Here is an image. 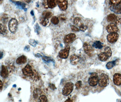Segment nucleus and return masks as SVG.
I'll use <instances>...</instances> for the list:
<instances>
[{"mask_svg": "<svg viewBox=\"0 0 121 102\" xmlns=\"http://www.w3.org/2000/svg\"><path fill=\"white\" fill-rule=\"evenodd\" d=\"M39 91H38V89H35L34 91V98H35V99H36L38 98V97L39 94V93L38 92Z\"/></svg>", "mask_w": 121, "mask_h": 102, "instance_id": "obj_31", "label": "nucleus"}, {"mask_svg": "<svg viewBox=\"0 0 121 102\" xmlns=\"http://www.w3.org/2000/svg\"><path fill=\"white\" fill-rule=\"evenodd\" d=\"M42 15L43 18L48 19L49 18H50V17H51V16H52V14L51 12H50L49 11H44L42 13Z\"/></svg>", "mask_w": 121, "mask_h": 102, "instance_id": "obj_21", "label": "nucleus"}, {"mask_svg": "<svg viewBox=\"0 0 121 102\" xmlns=\"http://www.w3.org/2000/svg\"><path fill=\"white\" fill-rule=\"evenodd\" d=\"M105 52L107 54V55H108V56L109 57H110L112 55V51H111V49H110L109 47H106L104 49Z\"/></svg>", "mask_w": 121, "mask_h": 102, "instance_id": "obj_27", "label": "nucleus"}, {"mask_svg": "<svg viewBox=\"0 0 121 102\" xmlns=\"http://www.w3.org/2000/svg\"><path fill=\"white\" fill-rule=\"evenodd\" d=\"M50 88L52 89H55V86L53 84H50Z\"/></svg>", "mask_w": 121, "mask_h": 102, "instance_id": "obj_38", "label": "nucleus"}, {"mask_svg": "<svg viewBox=\"0 0 121 102\" xmlns=\"http://www.w3.org/2000/svg\"><path fill=\"white\" fill-rule=\"evenodd\" d=\"M73 100L71 98H69L68 99H67L66 100V101L65 102H73Z\"/></svg>", "mask_w": 121, "mask_h": 102, "instance_id": "obj_39", "label": "nucleus"}, {"mask_svg": "<svg viewBox=\"0 0 121 102\" xmlns=\"http://www.w3.org/2000/svg\"><path fill=\"white\" fill-rule=\"evenodd\" d=\"M73 23L76 26H77V27H80L81 26H82V25H84L83 24L82 22L81 19L80 17H76L74 19Z\"/></svg>", "mask_w": 121, "mask_h": 102, "instance_id": "obj_20", "label": "nucleus"}, {"mask_svg": "<svg viewBox=\"0 0 121 102\" xmlns=\"http://www.w3.org/2000/svg\"><path fill=\"white\" fill-rule=\"evenodd\" d=\"M121 3V0H112L109 1V4L110 5H119Z\"/></svg>", "mask_w": 121, "mask_h": 102, "instance_id": "obj_25", "label": "nucleus"}, {"mask_svg": "<svg viewBox=\"0 0 121 102\" xmlns=\"http://www.w3.org/2000/svg\"><path fill=\"white\" fill-rule=\"evenodd\" d=\"M79 57L76 54H73L70 57V62L72 65H77L79 63Z\"/></svg>", "mask_w": 121, "mask_h": 102, "instance_id": "obj_12", "label": "nucleus"}, {"mask_svg": "<svg viewBox=\"0 0 121 102\" xmlns=\"http://www.w3.org/2000/svg\"><path fill=\"white\" fill-rule=\"evenodd\" d=\"M49 22V20L47 19H45L43 18V19H42V20H41V22H40V23L41 24L44 26V27H45L47 25L48 23Z\"/></svg>", "mask_w": 121, "mask_h": 102, "instance_id": "obj_30", "label": "nucleus"}, {"mask_svg": "<svg viewBox=\"0 0 121 102\" xmlns=\"http://www.w3.org/2000/svg\"><path fill=\"white\" fill-rule=\"evenodd\" d=\"M9 75V71L7 67L5 65H2L1 70V76L3 78H7Z\"/></svg>", "mask_w": 121, "mask_h": 102, "instance_id": "obj_14", "label": "nucleus"}, {"mask_svg": "<svg viewBox=\"0 0 121 102\" xmlns=\"http://www.w3.org/2000/svg\"><path fill=\"white\" fill-rule=\"evenodd\" d=\"M93 46L96 48L101 49L103 48V45H102V43L99 41H96L93 44Z\"/></svg>", "mask_w": 121, "mask_h": 102, "instance_id": "obj_22", "label": "nucleus"}, {"mask_svg": "<svg viewBox=\"0 0 121 102\" xmlns=\"http://www.w3.org/2000/svg\"><path fill=\"white\" fill-rule=\"evenodd\" d=\"M57 3L61 10L65 11L67 10L68 3L67 0H57Z\"/></svg>", "mask_w": 121, "mask_h": 102, "instance_id": "obj_11", "label": "nucleus"}, {"mask_svg": "<svg viewBox=\"0 0 121 102\" xmlns=\"http://www.w3.org/2000/svg\"><path fill=\"white\" fill-rule=\"evenodd\" d=\"M38 102H48L47 98L44 95H42L39 98Z\"/></svg>", "mask_w": 121, "mask_h": 102, "instance_id": "obj_24", "label": "nucleus"}, {"mask_svg": "<svg viewBox=\"0 0 121 102\" xmlns=\"http://www.w3.org/2000/svg\"><path fill=\"white\" fill-rule=\"evenodd\" d=\"M70 50V47L69 45H67L65 48L61 50L59 53V56L61 59H66L69 56Z\"/></svg>", "mask_w": 121, "mask_h": 102, "instance_id": "obj_7", "label": "nucleus"}, {"mask_svg": "<svg viewBox=\"0 0 121 102\" xmlns=\"http://www.w3.org/2000/svg\"><path fill=\"white\" fill-rule=\"evenodd\" d=\"M73 84L72 82L66 83L62 89V94L65 96H69L73 91Z\"/></svg>", "mask_w": 121, "mask_h": 102, "instance_id": "obj_1", "label": "nucleus"}, {"mask_svg": "<svg viewBox=\"0 0 121 102\" xmlns=\"http://www.w3.org/2000/svg\"><path fill=\"white\" fill-rule=\"evenodd\" d=\"M113 82L116 85H121V75L120 74H115L113 76Z\"/></svg>", "mask_w": 121, "mask_h": 102, "instance_id": "obj_13", "label": "nucleus"}, {"mask_svg": "<svg viewBox=\"0 0 121 102\" xmlns=\"http://www.w3.org/2000/svg\"><path fill=\"white\" fill-rule=\"evenodd\" d=\"M0 33L1 34H6L7 31V28L6 26L2 24H0Z\"/></svg>", "mask_w": 121, "mask_h": 102, "instance_id": "obj_23", "label": "nucleus"}, {"mask_svg": "<svg viewBox=\"0 0 121 102\" xmlns=\"http://www.w3.org/2000/svg\"><path fill=\"white\" fill-rule=\"evenodd\" d=\"M88 28V27L87 26H85L84 25H83L82 26H81L79 27V30L81 31H85Z\"/></svg>", "mask_w": 121, "mask_h": 102, "instance_id": "obj_35", "label": "nucleus"}, {"mask_svg": "<svg viewBox=\"0 0 121 102\" xmlns=\"http://www.w3.org/2000/svg\"><path fill=\"white\" fill-rule=\"evenodd\" d=\"M109 57L105 52H102L98 55L99 59L102 61H105L108 59Z\"/></svg>", "mask_w": 121, "mask_h": 102, "instance_id": "obj_17", "label": "nucleus"}, {"mask_svg": "<svg viewBox=\"0 0 121 102\" xmlns=\"http://www.w3.org/2000/svg\"><path fill=\"white\" fill-rule=\"evenodd\" d=\"M109 80L107 75L104 74H102L99 77V84L101 87H105L108 85Z\"/></svg>", "mask_w": 121, "mask_h": 102, "instance_id": "obj_5", "label": "nucleus"}, {"mask_svg": "<svg viewBox=\"0 0 121 102\" xmlns=\"http://www.w3.org/2000/svg\"></svg>", "mask_w": 121, "mask_h": 102, "instance_id": "obj_41", "label": "nucleus"}, {"mask_svg": "<svg viewBox=\"0 0 121 102\" xmlns=\"http://www.w3.org/2000/svg\"><path fill=\"white\" fill-rule=\"evenodd\" d=\"M71 29L72 31H75V32H78L80 30L79 29H78V27H76L75 26H71Z\"/></svg>", "mask_w": 121, "mask_h": 102, "instance_id": "obj_34", "label": "nucleus"}, {"mask_svg": "<svg viewBox=\"0 0 121 102\" xmlns=\"http://www.w3.org/2000/svg\"><path fill=\"white\" fill-rule=\"evenodd\" d=\"M13 2H14V3H15L16 4V5H18L19 7H21L22 8L24 9V10L26 11V10H25L26 4H24V3H22V2H20V1H17V2L13 1Z\"/></svg>", "mask_w": 121, "mask_h": 102, "instance_id": "obj_28", "label": "nucleus"}, {"mask_svg": "<svg viewBox=\"0 0 121 102\" xmlns=\"http://www.w3.org/2000/svg\"><path fill=\"white\" fill-rule=\"evenodd\" d=\"M119 37V35L117 33H110L107 36V40L111 43H115Z\"/></svg>", "mask_w": 121, "mask_h": 102, "instance_id": "obj_8", "label": "nucleus"}, {"mask_svg": "<svg viewBox=\"0 0 121 102\" xmlns=\"http://www.w3.org/2000/svg\"><path fill=\"white\" fill-rule=\"evenodd\" d=\"M22 73L25 76L30 78H33L34 77V72L32 68L29 64L26 65L22 69Z\"/></svg>", "mask_w": 121, "mask_h": 102, "instance_id": "obj_3", "label": "nucleus"}, {"mask_svg": "<svg viewBox=\"0 0 121 102\" xmlns=\"http://www.w3.org/2000/svg\"><path fill=\"white\" fill-rule=\"evenodd\" d=\"M0 91H1V90H2V89L3 84H2V83L1 80L0 81Z\"/></svg>", "mask_w": 121, "mask_h": 102, "instance_id": "obj_40", "label": "nucleus"}, {"mask_svg": "<svg viewBox=\"0 0 121 102\" xmlns=\"http://www.w3.org/2000/svg\"><path fill=\"white\" fill-rule=\"evenodd\" d=\"M29 43H30V44L31 45H32L33 46H35L36 45L37 42L35 40H30V41H29Z\"/></svg>", "mask_w": 121, "mask_h": 102, "instance_id": "obj_36", "label": "nucleus"}, {"mask_svg": "<svg viewBox=\"0 0 121 102\" xmlns=\"http://www.w3.org/2000/svg\"><path fill=\"white\" fill-rule=\"evenodd\" d=\"M99 81V77L98 75L96 73H93L91 74L88 79V84L90 86L94 87L98 84Z\"/></svg>", "mask_w": 121, "mask_h": 102, "instance_id": "obj_2", "label": "nucleus"}, {"mask_svg": "<svg viewBox=\"0 0 121 102\" xmlns=\"http://www.w3.org/2000/svg\"><path fill=\"white\" fill-rule=\"evenodd\" d=\"M2 20L3 21L4 23H6V22H8V16H7V15L4 14L3 15L2 17Z\"/></svg>", "mask_w": 121, "mask_h": 102, "instance_id": "obj_32", "label": "nucleus"}, {"mask_svg": "<svg viewBox=\"0 0 121 102\" xmlns=\"http://www.w3.org/2000/svg\"><path fill=\"white\" fill-rule=\"evenodd\" d=\"M117 18V16L114 14H110L107 16V21L109 22H116Z\"/></svg>", "mask_w": 121, "mask_h": 102, "instance_id": "obj_19", "label": "nucleus"}, {"mask_svg": "<svg viewBox=\"0 0 121 102\" xmlns=\"http://www.w3.org/2000/svg\"><path fill=\"white\" fill-rule=\"evenodd\" d=\"M36 29H37V30H36V32L37 33V34H39V30L40 29V28H39V27L38 24H37L36 25Z\"/></svg>", "mask_w": 121, "mask_h": 102, "instance_id": "obj_37", "label": "nucleus"}, {"mask_svg": "<svg viewBox=\"0 0 121 102\" xmlns=\"http://www.w3.org/2000/svg\"><path fill=\"white\" fill-rule=\"evenodd\" d=\"M57 0H47V4L49 8L53 9L55 8L57 5Z\"/></svg>", "mask_w": 121, "mask_h": 102, "instance_id": "obj_18", "label": "nucleus"}, {"mask_svg": "<svg viewBox=\"0 0 121 102\" xmlns=\"http://www.w3.org/2000/svg\"><path fill=\"white\" fill-rule=\"evenodd\" d=\"M106 30L108 32L113 33L117 32L118 31V28L116 24L111 23L107 27Z\"/></svg>", "mask_w": 121, "mask_h": 102, "instance_id": "obj_10", "label": "nucleus"}, {"mask_svg": "<svg viewBox=\"0 0 121 102\" xmlns=\"http://www.w3.org/2000/svg\"><path fill=\"white\" fill-rule=\"evenodd\" d=\"M110 9L116 14L121 13V7L120 5H110Z\"/></svg>", "mask_w": 121, "mask_h": 102, "instance_id": "obj_16", "label": "nucleus"}, {"mask_svg": "<svg viewBox=\"0 0 121 102\" xmlns=\"http://www.w3.org/2000/svg\"><path fill=\"white\" fill-rule=\"evenodd\" d=\"M51 22L54 25H57L59 23V18L57 17L54 16V17H53L52 18Z\"/></svg>", "mask_w": 121, "mask_h": 102, "instance_id": "obj_26", "label": "nucleus"}, {"mask_svg": "<svg viewBox=\"0 0 121 102\" xmlns=\"http://www.w3.org/2000/svg\"><path fill=\"white\" fill-rule=\"evenodd\" d=\"M83 49L85 53L88 56L91 57L94 54V49L93 47L87 43H84L83 45Z\"/></svg>", "mask_w": 121, "mask_h": 102, "instance_id": "obj_6", "label": "nucleus"}, {"mask_svg": "<svg viewBox=\"0 0 121 102\" xmlns=\"http://www.w3.org/2000/svg\"><path fill=\"white\" fill-rule=\"evenodd\" d=\"M115 65V61H112V62H108L107 65H106V67L108 69H112L114 65Z\"/></svg>", "mask_w": 121, "mask_h": 102, "instance_id": "obj_29", "label": "nucleus"}, {"mask_svg": "<svg viewBox=\"0 0 121 102\" xmlns=\"http://www.w3.org/2000/svg\"><path fill=\"white\" fill-rule=\"evenodd\" d=\"M18 23L15 18H12L8 24V27L10 31L12 33H15L18 28Z\"/></svg>", "mask_w": 121, "mask_h": 102, "instance_id": "obj_4", "label": "nucleus"}, {"mask_svg": "<svg viewBox=\"0 0 121 102\" xmlns=\"http://www.w3.org/2000/svg\"><path fill=\"white\" fill-rule=\"evenodd\" d=\"M27 62V58L25 55H22L18 57L16 60L17 64L22 65L25 64Z\"/></svg>", "mask_w": 121, "mask_h": 102, "instance_id": "obj_15", "label": "nucleus"}, {"mask_svg": "<svg viewBox=\"0 0 121 102\" xmlns=\"http://www.w3.org/2000/svg\"><path fill=\"white\" fill-rule=\"evenodd\" d=\"M76 35L73 33H70L67 35L64 38V43L65 44L71 43L75 40Z\"/></svg>", "mask_w": 121, "mask_h": 102, "instance_id": "obj_9", "label": "nucleus"}, {"mask_svg": "<svg viewBox=\"0 0 121 102\" xmlns=\"http://www.w3.org/2000/svg\"><path fill=\"white\" fill-rule=\"evenodd\" d=\"M82 83L81 81H78L77 83L75 84V86L77 89H79L81 88V87L82 86Z\"/></svg>", "mask_w": 121, "mask_h": 102, "instance_id": "obj_33", "label": "nucleus"}]
</instances>
